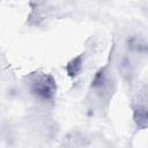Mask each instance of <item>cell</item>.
Here are the masks:
<instances>
[{"instance_id": "6da1fadb", "label": "cell", "mask_w": 148, "mask_h": 148, "mask_svg": "<svg viewBox=\"0 0 148 148\" xmlns=\"http://www.w3.org/2000/svg\"><path fill=\"white\" fill-rule=\"evenodd\" d=\"M27 88L30 95L37 101L50 103L57 94V82L54 77L45 72H35L27 77Z\"/></svg>"}, {"instance_id": "277c9868", "label": "cell", "mask_w": 148, "mask_h": 148, "mask_svg": "<svg viewBox=\"0 0 148 148\" xmlns=\"http://www.w3.org/2000/svg\"><path fill=\"white\" fill-rule=\"evenodd\" d=\"M133 119L139 127H148V104H138L133 109Z\"/></svg>"}, {"instance_id": "7a4b0ae2", "label": "cell", "mask_w": 148, "mask_h": 148, "mask_svg": "<svg viewBox=\"0 0 148 148\" xmlns=\"http://www.w3.org/2000/svg\"><path fill=\"white\" fill-rule=\"evenodd\" d=\"M112 87H113V80L105 67L96 72L94 79L91 80L90 88L97 97H99L101 99L109 98L110 95L112 94Z\"/></svg>"}, {"instance_id": "3957f363", "label": "cell", "mask_w": 148, "mask_h": 148, "mask_svg": "<svg viewBox=\"0 0 148 148\" xmlns=\"http://www.w3.org/2000/svg\"><path fill=\"white\" fill-rule=\"evenodd\" d=\"M127 47L135 54L148 53V42L140 36H131L127 40Z\"/></svg>"}, {"instance_id": "5b68a950", "label": "cell", "mask_w": 148, "mask_h": 148, "mask_svg": "<svg viewBox=\"0 0 148 148\" xmlns=\"http://www.w3.org/2000/svg\"><path fill=\"white\" fill-rule=\"evenodd\" d=\"M82 62H83V57L82 54L73 58L67 65H66V72L69 76L75 77L76 75H79V73L82 69Z\"/></svg>"}]
</instances>
